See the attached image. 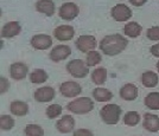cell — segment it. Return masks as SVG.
I'll list each match as a JSON object with an SVG mask.
<instances>
[{"label":"cell","mask_w":159,"mask_h":136,"mask_svg":"<svg viewBox=\"0 0 159 136\" xmlns=\"http://www.w3.org/2000/svg\"><path fill=\"white\" fill-rule=\"evenodd\" d=\"M141 31H143L141 25H139L135 21H129L124 27V33L129 38H137L138 36L141 34Z\"/></svg>","instance_id":"19"},{"label":"cell","mask_w":159,"mask_h":136,"mask_svg":"<svg viewBox=\"0 0 159 136\" xmlns=\"http://www.w3.org/2000/svg\"><path fill=\"white\" fill-rule=\"evenodd\" d=\"M14 125V120L12 116L1 115L0 116V128L2 130H11Z\"/></svg>","instance_id":"29"},{"label":"cell","mask_w":159,"mask_h":136,"mask_svg":"<svg viewBox=\"0 0 159 136\" xmlns=\"http://www.w3.org/2000/svg\"><path fill=\"white\" fill-rule=\"evenodd\" d=\"M61 94L64 96V97H76L79 96L82 91V88L79 83L76 82H71V81H68L61 84Z\"/></svg>","instance_id":"8"},{"label":"cell","mask_w":159,"mask_h":136,"mask_svg":"<svg viewBox=\"0 0 159 136\" xmlns=\"http://www.w3.org/2000/svg\"><path fill=\"white\" fill-rule=\"evenodd\" d=\"M10 110L16 116H25L29 111V107L23 101H13L10 105Z\"/></svg>","instance_id":"20"},{"label":"cell","mask_w":159,"mask_h":136,"mask_svg":"<svg viewBox=\"0 0 159 136\" xmlns=\"http://www.w3.org/2000/svg\"><path fill=\"white\" fill-rule=\"evenodd\" d=\"M27 73V66L21 62L13 63L10 68V75L11 77L16 81H21L23 78H25Z\"/></svg>","instance_id":"14"},{"label":"cell","mask_w":159,"mask_h":136,"mask_svg":"<svg viewBox=\"0 0 159 136\" xmlns=\"http://www.w3.org/2000/svg\"><path fill=\"white\" fill-rule=\"evenodd\" d=\"M55 89L51 86H43V88H38L34 91L33 97L38 102H50L55 98Z\"/></svg>","instance_id":"10"},{"label":"cell","mask_w":159,"mask_h":136,"mask_svg":"<svg viewBox=\"0 0 159 136\" xmlns=\"http://www.w3.org/2000/svg\"><path fill=\"white\" fill-rule=\"evenodd\" d=\"M144 128L151 133L159 131V117L153 114H145L144 115Z\"/></svg>","instance_id":"17"},{"label":"cell","mask_w":159,"mask_h":136,"mask_svg":"<svg viewBox=\"0 0 159 136\" xmlns=\"http://www.w3.org/2000/svg\"><path fill=\"white\" fill-rule=\"evenodd\" d=\"M73 136H94V135L89 129H82V128H81V129L75 130Z\"/></svg>","instance_id":"32"},{"label":"cell","mask_w":159,"mask_h":136,"mask_svg":"<svg viewBox=\"0 0 159 136\" xmlns=\"http://www.w3.org/2000/svg\"><path fill=\"white\" fill-rule=\"evenodd\" d=\"M68 72L76 78H83L89 73V69L81 59H73L66 64Z\"/></svg>","instance_id":"4"},{"label":"cell","mask_w":159,"mask_h":136,"mask_svg":"<svg viewBox=\"0 0 159 136\" xmlns=\"http://www.w3.org/2000/svg\"><path fill=\"white\" fill-rule=\"evenodd\" d=\"M62 114V107H61L60 104H51V105H49L47 109V116L49 118H56V117H58Z\"/></svg>","instance_id":"30"},{"label":"cell","mask_w":159,"mask_h":136,"mask_svg":"<svg viewBox=\"0 0 159 136\" xmlns=\"http://www.w3.org/2000/svg\"><path fill=\"white\" fill-rule=\"evenodd\" d=\"M30 81L34 84H42L48 81V73L42 69H36L30 75Z\"/></svg>","instance_id":"25"},{"label":"cell","mask_w":159,"mask_h":136,"mask_svg":"<svg viewBox=\"0 0 159 136\" xmlns=\"http://www.w3.org/2000/svg\"><path fill=\"white\" fill-rule=\"evenodd\" d=\"M157 69H158V72H159V62L157 63Z\"/></svg>","instance_id":"36"},{"label":"cell","mask_w":159,"mask_h":136,"mask_svg":"<svg viewBox=\"0 0 159 136\" xmlns=\"http://www.w3.org/2000/svg\"><path fill=\"white\" fill-rule=\"evenodd\" d=\"M70 55H71V49L68 45H57L50 52V58L53 62H61L63 59H66Z\"/></svg>","instance_id":"12"},{"label":"cell","mask_w":159,"mask_h":136,"mask_svg":"<svg viewBox=\"0 0 159 136\" xmlns=\"http://www.w3.org/2000/svg\"><path fill=\"white\" fill-rule=\"evenodd\" d=\"M74 127H75V120L70 115H64L56 123V128L62 134H68V133L73 131Z\"/></svg>","instance_id":"13"},{"label":"cell","mask_w":159,"mask_h":136,"mask_svg":"<svg viewBox=\"0 0 159 136\" xmlns=\"http://www.w3.org/2000/svg\"><path fill=\"white\" fill-rule=\"evenodd\" d=\"M140 121V115L137 112V111H128L126 112V115L124 116V122L127 125H131V127H134L139 123Z\"/></svg>","instance_id":"26"},{"label":"cell","mask_w":159,"mask_h":136,"mask_svg":"<svg viewBox=\"0 0 159 136\" xmlns=\"http://www.w3.org/2000/svg\"><path fill=\"white\" fill-rule=\"evenodd\" d=\"M150 52H151V55H152V56H154V57L159 58V43H158V44H154V45L151 46Z\"/></svg>","instance_id":"34"},{"label":"cell","mask_w":159,"mask_h":136,"mask_svg":"<svg viewBox=\"0 0 159 136\" xmlns=\"http://www.w3.org/2000/svg\"><path fill=\"white\" fill-rule=\"evenodd\" d=\"M31 45L37 50H47L52 45V38L48 34H36L31 38Z\"/></svg>","instance_id":"9"},{"label":"cell","mask_w":159,"mask_h":136,"mask_svg":"<svg viewBox=\"0 0 159 136\" xmlns=\"http://www.w3.org/2000/svg\"><path fill=\"white\" fill-rule=\"evenodd\" d=\"M101 59L102 58H101L100 52L93 50V51L88 52V55H87V65L88 66H95L101 62Z\"/></svg>","instance_id":"28"},{"label":"cell","mask_w":159,"mask_h":136,"mask_svg":"<svg viewBox=\"0 0 159 136\" xmlns=\"http://www.w3.org/2000/svg\"><path fill=\"white\" fill-rule=\"evenodd\" d=\"M128 40L121 34H109L106 36L100 43V50L106 56H116L126 49Z\"/></svg>","instance_id":"1"},{"label":"cell","mask_w":159,"mask_h":136,"mask_svg":"<svg viewBox=\"0 0 159 136\" xmlns=\"http://www.w3.org/2000/svg\"><path fill=\"white\" fill-rule=\"evenodd\" d=\"M107 79V70L105 68H98L92 73V81L96 85H101L106 82Z\"/></svg>","instance_id":"24"},{"label":"cell","mask_w":159,"mask_h":136,"mask_svg":"<svg viewBox=\"0 0 159 136\" xmlns=\"http://www.w3.org/2000/svg\"><path fill=\"white\" fill-rule=\"evenodd\" d=\"M60 17L63 20H73L75 19L80 13V8L74 2H66L60 7Z\"/></svg>","instance_id":"7"},{"label":"cell","mask_w":159,"mask_h":136,"mask_svg":"<svg viewBox=\"0 0 159 136\" xmlns=\"http://www.w3.org/2000/svg\"><path fill=\"white\" fill-rule=\"evenodd\" d=\"M111 14L116 21H126L132 17V11L125 4H118L111 10Z\"/></svg>","instance_id":"5"},{"label":"cell","mask_w":159,"mask_h":136,"mask_svg":"<svg viewBox=\"0 0 159 136\" xmlns=\"http://www.w3.org/2000/svg\"><path fill=\"white\" fill-rule=\"evenodd\" d=\"M21 27L18 24V21H10L2 26L1 29V37L2 38H12L14 36L19 34Z\"/></svg>","instance_id":"15"},{"label":"cell","mask_w":159,"mask_h":136,"mask_svg":"<svg viewBox=\"0 0 159 136\" xmlns=\"http://www.w3.org/2000/svg\"><path fill=\"white\" fill-rule=\"evenodd\" d=\"M120 114H121V108L118 104H107L100 110V116L102 121L109 125L116 124L119 122Z\"/></svg>","instance_id":"3"},{"label":"cell","mask_w":159,"mask_h":136,"mask_svg":"<svg viewBox=\"0 0 159 136\" xmlns=\"http://www.w3.org/2000/svg\"><path fill=\"white\" fill-rule=\"evenodd\" d=\"M25 135L26 136H43L44 129L38 124H27L25 127Z\"/></svg>","instance_id":"27"},{"label":"cell","mask_w":159,"mask_h":136,"mask_svg":"<svg viewBox=\"0 0 159 136\" xmlns=\"http://www.w3.org/2000/svg\"><path fill=\"white\" fill-rule=\"evenodd\" d=\"M138 96V88L132 83H127L120 89V97L125 101H134Z\"/></svg>","instance_id":"16"},{"label":"cell","mask_w":159,"mask_h":136,"mask_svg":"<svg viewBox=\"0 0 159 136\" xmlns=\"http://www.w3.org/2000/svg\"><path fill=\"white\" fill-rule=\"evenodd\" d=\"M146 36L150 40H159V26L150 27L146 32Z\"/></svg>","instance_id":"31"},{"label":"cell","mask_w":159,"mask_h":136,"mask_svg":"<svg viewBox=\"0 0 159 136\" xmlns=\"http://www.w3.org/2000/svg\"><path fill=\"white\" fill-rule=\"evenodd\" d=\"M74 34H75L74 27L70 25H61L58 27H56L53 31L55 38L57 40H61V42H66V40L73 39Z\"/></svg>","instance_id":"11"},{"label":"cell","mask_w":159,"mask_h":136,"mask_svg":"<svg viewBox=\"0 0 159 136\" xmlns=\"http://www.w3.org/2000/svg\"><path fill=\"white\" fill-rule=\"evenodd\" d=\"M0 82H1V85H0L1 89H0V91H1V94H5L8 90V88H10V83H8V81L4 76L0 77Z\"/></svg>","instance_id":"33"},{"label":"cell","mask_w":159,"mask_h":136,"mask_svg":"<svg viewBox=\"0 0 159 136\" xmlns=\"http://www.w3.org/2000/svg\"><path fill=\"white\" fill-rule=\"evenodd\" d=\"M66 109L73 114H87L94 109V102L89 97H79L66 105Z\"/></svg>","instance_id":"2"},{"label":"cell","mask_w":159,"mask_h":136,"mask_svg":"<svg viewBox=\"0 0 159 136\" xmlns=\"http://www.w3.org/2000/svg\"><path fill=\"white\" fill-rule=\"evenodd\" d=\"M129 1H131V4H132V5L139 7V6H143L147 0H129Z\"/></svg>","instance_id":"35"},{"label":"cell","mask_w":159,"mask_h":136,"mask_svg":"<svg viewBox=\"0 0 159 136\" xmlns=\"http://www.w3.org/2000/svg\"><path fill=\"white\" fill-rule=\"evenodd\" d=\"M141 82L146 88H154L159 82L158 75L153 71H146L141 76Z\"/></svg>","instance_id":"21"},{"label":"cell","mask_w":159,"mask_h":136,"mask_svg":"<svg viewBox=\"0 0 159 136\" xmlns=\"http://www.w3.org/2000/svg\"><path fill=\"white\" fill-rule=\"evenodd\" d=\"M36 10L45 15L51 17L55 13V4L52 0H38L36 2Z\"/></svg>","instance_id":"18"},{"label":"cell","mask_w":159,"mask_h":136,"mask_svg":"<svg viewBox=\"0 0 159 136\" xmlns=\"http://www.w3.org/2000/svg\"><path fill=\"white\" fill-rule=\"evenodd\" d=\"M144 103L148 109L159 110V92H150L145 97Z\"/></svg>","instance_id":"23"},{"label":"cell","mask_w":159,"mask_h":136,"mask_svg":"<svg viewBox=\"0 0 159 136\" xmlns=\"http://www.w3.org/2000/svg\"><path fill=\"white\" fill-rule=\"evenodd\" d=\"M76 47L81 52H90L96 47V38L94 36H80L76 40Z\"/></svg>","instance_id":"6"},{"label":"cell","mask_w":159,"mask_h":136,"mask_svg":"<svg viewBox=\"0 0 159 136\" xmlns=\"http://www.w3.org/2000/svg\"><path fill=\"white\" fill-rule=\"evenodd\" d=\"M93 97L98 102H108L113 98V94L105 88H96L93 91Z\"/></svg>","instance_id":"22"}]
</instances>
